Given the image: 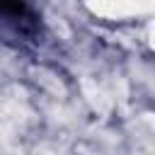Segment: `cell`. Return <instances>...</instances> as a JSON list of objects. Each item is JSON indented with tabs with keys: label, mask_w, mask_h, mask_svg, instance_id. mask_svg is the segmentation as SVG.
Returning a JSON list of instances; mask_svg holds the SVG:
<instances>
[{
	"label": "cell",
	"mask_w": 155,
	"mask_h": 155,
	"mask_svg": "<svg viewBox=\"0 0 155 155\" xmlns=\"http://www.w3.org/2000/svg\"><path fill=\"white\" fill-rule=\"evenodd\" d=\"M41 31V15L27 0H0V39L36 41Z\"/></svg>",
	"instance_id": "cell-1"
}]
</instances>
